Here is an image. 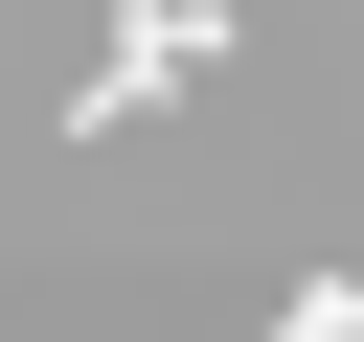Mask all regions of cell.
<instances>
[{"instance_id":"cell-1","label":"cell","mask_w":364,"mask_h":342,"mask_svg":"<svg viewBox=\"0 0 364 342\" xmlns=\"http://www.w3.org/2000/svg\"><path fill=\"white\" fill-rule=\"evenodd\" d=\"M205 46H228V0H136V23H114V68H91L68 114H91V137H136V114H182V68H205Z\"/></svg>"},{"instance_id":"cell-2","label":"cell","mask_w":364,"mask_h":342,"mask_svg":"<svg viewBox=\"0 0 364 342\" xmlns=\"http://www.w3.org/2000/svg\"><path fill=\"white\" fill-rule=\"evenodd\" d=\"M273 342H364V274H296V296H273Z\"/></svg>"}]
</instances>
